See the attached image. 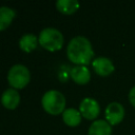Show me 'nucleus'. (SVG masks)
Instances as JSON below:
<instances>
[{
    "mask_svg": "<svg viewBox=\"0 0 135 135\" xmlns=\"http://www.w3.org/2000/svg\"><path fill=\"white\" fill-rule=\"evenodd\" d=\"M66 55L71 62L76 65H86L94 57V51L90 40L83 36L71 39L66 47Z\"/></svg>",
    "mask_w": 135,
    "mask_h": 135,
    "instance_id": "f257e3e1",
    "label": "nucleus"
},
{
    "mask_svg": "<svg viewBox=\"0 0 135 135\" xmlns=\"http://www.w3.org/2000/svg\"><path fill=\"white\" fill-rule=\"evenodd\" d=\"M43 110L51 115H58L65 110V97L62 93L56 90L45 92L41 98Z\"/></svg>",
    "mask_w": 135,
    "mask_h": 135,
    "instance_id": "f03ea898",
    "label": "nucleus"
},
{
    "mask_svg": "<svg viewBox=\"0 0 135 135\" xmlns=\"http://www.w3.org/2000/svg\"><path fill=\"white\" fill-rule=\"evenodd\" d=\"M38 42L46 51L56 52L63 45V36L60 31L53 27H46L40 32Z\"/></svg>",
    "mask_w": 135,
    "mask_h": 135,
    "instance_id": "7ed1b4c3",
    "label": "nucleus"
},
{
    "mask_svg": "<svg viewBox=\"0 0 135 135\" xmlns=\"http://www.w3.org/2000/svg\"><path fill=\"white\" fill-rule=\"evenodd\" d=\"M31 80V74L28 69L23 64L13 65L7 73V81L9 85L15 90L24 89Z\"/></svg>",
    "mask_w": 135,
    "mask_h": 135,
    "instance_id": "20e7f679",
    "label": "nucleus"
},
{
    "mask_svg": "<svg viewBox=\"0 0 135 135\" xmlns=\"http://www.w3.org/2000/svg\"><path fill=\"white\" fill-rule=\"evenodd\" d=\"M79 112L82 117L88 120H94L98 117L100 113V105L99 103L91 97H85L81 100L79 104Z\"/></svg>",
    "mask_w": 135,
    "mask_h": 135,
    "instance_id": "39448f33",
    "label": "nucleus"
},
{
    "mask_svg": "<svg viewBox=\"0 0 135 135\" xmlns=\"http://www.w3.org/2000/svg\"><path fill=\"white\" fill-rule=\"evenodd\" d=\"M104 115H105V120L111 126L118 124L119 122L122 121L124 117V108L122 107L121 103L117 101L110 102L105 108Z\"/></svg>",
    "mask_w": 135,
    "mask_h": 135,
    "instance_id": "423d86ee",
    "label": "nucleus"
},
{
    "mask_svg": "<svg viewBox=\"0 0 135 135\" xmlns=\"http://www.w3.org/2000/svg\"><path fill=\"white\" fill-rule=\"evenodd\" d=\"M92 65H93L95 73L102 77H107V76L111 75L115 70L113 62L111 61V59H109L107 57L95 58L92 61Z\"/></svg>",
    "mask_w": 135,
    "mask_h": 135,
    "instance_id": "0eeeda50",
    "label": "nucleus"
},
{
    "mask_svg": "<svg viewBox=\"0 0 135 135\" xmlns=\"http://www.w3.org/2000/svg\"><path fill=\"white\" fill-rule=\"evenodd\" d=\"M20 102V95L17 90L11 88L5 90L1 95V103L7 110H15Z\"/></svg>",
    "mask_w": 135,
    "mask_h": 135,
    "instance_id": "6e6552de",
    "label": "nucleus"
},
{
    "mask_svg": "<svg viewBox=\"0 0 135 135\" xmlns=\"http://www.w3.org/2000/svg\"><path fill=\"white\" fill-rule=\"evenodd\" d=\"M70 76L77 84H86L91 79V72L85 65H75L70 72Z\"/></svg>",
    "mask_w": 135,
    "mask_h": 135,
    "instance_id": "1a4fd4ad",
    "label": "nucleus"
},
{
    "mask_svg": "<svg viewBox=\"0 0 135 135\" xmlns=\"http://www.w3.org/2000/svg\"><path fill=\"white\" fill-rule=\"evenodd\" d=\"M112 127L111 124L103 119L94 120L89 128V135H111Z\"/></svg>",
    "mask_w": 135,
    "mask_h": 135,
    "instance_id": "9d476101",
    "label": "nucleus"
},
{
    "mask_svg": "<svg viewBox=\"0 0 135 135\" xmlns=\"http://www.w3.org/2000/svg\"><path fill=\"white\" fill-rule=\"evenodd\" d=\"M81 117L80 112L74 108L65 109L62 113L63 122L69 127H77L81 121Z\"/></svg>",
    "mask_w": 135,
    "mask_h": 135,
    "instance_id": "9b49d317",
    "label": "nucleus"
},
{
    "mask_svg": "<svg viewBox=\"0 0 135 135\" xmlns=\"http://www.w3.org/2000/svg\"><path fill=\"white\" fill-rule=\"evenodd\" d=\"M80 4L77 0H58L56 2V8L58 12L64 15H72L78 11Z\"/></svg>",
    "mask_w": 135,
    "mask_h": 135,
    "instance_id": "f8f14e48",
    "label": "nucleus"
},
{
    "mask_svg": "<svg viewBox=\"0 0 135 135\" xmlns=\"http://www.w3.org/2000/svg\"><path fill=\"white\" fill-rule=\"evenodd\" d=\"M16 12L8 6H0V32L6 30L13 22Z\"/></svg>",
    "mask_w": 135,
    "mask_h": 135,
    "instance_id": "ddd939ff",
    "label": "nucleus"
},
{
    "mask_svg": "<svg viewBox=\"0 0 135 135\" xmlns=\"http://www.w3.org/2000/svg\"><path fill=\"white\" fill-rule=\"evenodd\" d=\"M38 43V38L35 35L25 34L19 40V47L25 53H31L37 47Z\"/></svg>",
    "mask_w": 135,
    "mask_h": 135,
    "instance_id": "4468645a",
    "label": "nucleus"
},
{
    "mask_svg": "<svg viewBox=\"0 0 135 135\" xmlns=\"http://www.w3.org/2000/svg\"><path fill=\"white\" fill-rule=\"evenodd\" d=\"M129 101L131 102V104L135 108V85L130 90L129 92Z\"/></svg>",
    "mask_w": 135,
    "mask_h": 135,
    "instance_id": "2eb2a0df",
    "label": "nucleus"
}]
</instances>
